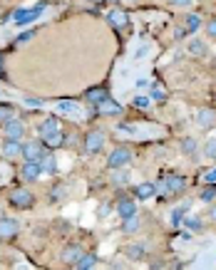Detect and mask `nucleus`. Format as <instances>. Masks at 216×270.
<instances>
[{
    "mask_svg": "<svg viewBox=\"0 0 216 270\" xmlns=\"http://www.w3.org/2000/svg\"><path fill=\"white\" fill-rule=\"evenodd\" d=\"M8 204L18 211H28V209H32V204H35V193L28 191V188H15V191L10 193Z\"/></svg>",
    "mask_w": 216,
    "mask_h": 270,
    "instance_id": "1",
    "label": "nucleus"
},
{
    "mask_svg": "<svg viewBox=\"0 0 216 270\" xmlns=\"http://www.w3.org/2000/svg\"><path fill=\"white\" fill-rule=\"evenodd\" d=\"M47 154V147L40 142V139H32V142H23V151H20V156L25 159V161H40L42 156Z\"/></svg>",
    "mask_w": 216,
    "mask_h": 270,
    "instance_id": "2",
    "label": "nucleus"
},
{
    "mask_svg": "<svg viewBox=\"0 0 216 270\" xmlns=\"http://www.w3.org/2000/svg\"><path fill=\"white\" fill-rule=\"evenodd\" d=\"M129 161H132V151L127 149V147H117V149L107 156V166H110L112 171H115V169H124Z\"/></svg>",
    "mask_w": 216,
    "mask_h": 270,
    "instance_id": "3",
    "label": "nucleus"
},
{
    "mask_svg": "<svg viewBox=\"0 0 216 270\" xmlns=\"http://www.w3.org/2000/svg\"><path fill=\"white\" fill-rule=\"evenodd\" d=\"M104 142H107V137H104V131H99V129H92L87 137H85V151L87 154H99V151L104 149Z\"/></svg>",
    "mask_w": 216,
    "mask_h": 270,
    "instance_id": "4",
    "label": "nucleus"
},
{
    "mask_svg": "<svg viewBox=\"0 0 216 270\" xmlns=\"http://www.w3.org/2000/svg\"><path fill=\"white\" fill-rule=\"evenodd\" d=\"M3 134H5L8 139L23 142V137H25V124L20 119H15V117H10L8 121H3Z\"/></svg>",
    "mask_w": 216,
    "mask_h": 270,
    "instance_id": "5",
    "label": "nucleus"
},
{
    "mask_svg": "<svg viewBox=\"0 0 216 270\" xmlns=\"http://www.w3.org/2000/svg\"><path fill=\"white\" fill-rule=\"evenodd\" d=\"M45 8H47V3H40V5H35L32 10L20 8V10H15V13H13V18H15V23H18V25H28V23H32V20H35V18L45 10Z\"/></svg>",
    "mask_w": 216,
    "mask_h": 270,
    "instance_id": "6",
    "label": "nucleus"
},
{
    "mask_svg": "<svg viewBox=\"0 0 216 270\" xmlns=\"http://www.w3.org/2000/svg\"><path fill=\"white\" fill-rule=\"evenodd\" d=\"M42 176V164L40 161H25L23 166H20V179L25 181V183H32V181H37Z\"/></svg>",
    "mask_w": 216,
    "mask_h": 270,
    "instance_id": "7",
    "label": "nucleus"
},
{
    "mask_svg": "<svg viewBox=\"0 0 216 270\" xmlns=\"http://www.w3.org/2000/svg\"><path fill=\"white\" fill-rule=\"evenodd\" d=\"M60 121L55 119V117H47V119L42 121V124H37V134H40V139L45 142V139H50V137H55V134H60Z\"/></svg>",
    "mask_w": 216,
    "mask_h": 270,
    "instance_id": "8",
    "label": "nucleus"
},
{
    "mask_svg": "<svg viewBox=\"0 0 216 270\" xmlns=\"http://www.w3.org/2000/svg\"><path fill=\"white\" fill-rule=\"evenodd\" d=\"M115 211L120 218H127V216H134L137 213V204H134V196H120L117 204H115Z\"/></svg>",
    "mask_w": 216,
    "mask_h": 270,
    "instance_id": "9",
    "label": "nucleus"
},
{
    "mask_svg": "<svg viewBox=\"0 0 216 270\" xmlns=\"http://www.w3.org/2000/svg\"><path fill=\"white\" fill-rule=\"evenodd\" d=\"M20 151H23V142H18V139H3V144H0V156L3 159H15V156H20Z\"/></svg>",
    "mask_w": 216,
    "mask_h": 270,
    "instance_id": "10",
    "label": "nucleus"
},
{
    "mask_svg": "<svg viewBox=\"0 0 216 270\" xmlns=\"http://www.w3.org/2000/svg\"><path fill=\"white\" fill-rule=\"evenodd\" d=\"M92 109H94V114H99V117H117V114H122V104H117L112 99H107L102 104H94Z\"/></svg>",
    "mask_w": 216,
    "mask_h": 270,
    "instance_id": "11",
    "label": "nucleus"
},
{
    "mask_svg": "<svg viewBox=\"0 0 216 270\" xmlns=\"http://www.w3.org/2000/svg\"><path fill=\"white\" fill-rule=\"evenodd\" d=\"M18 231H20V223L15 218H0V240L15 238Z\"/></svg>",
    "mask_w": 216,
    "mask_h": 270,
    "instance_id": "12",
    "label": "nucleus"
},
{
    "mask_svg": "<svg viewBox=\"0 0 216 270\" xmlns=\"http://www.w3.org/2000/svg\"><path fill=\"white\" fill-rule=\"evenodd\" d=\"M196 121H199L201 129H211V126H216V112L211 107H201L199 114H196Z\"/></svg>",
    "mask_w": 216,
    "mask_h": 270,
    "instance_id": "13",
    "label": "nucleus"
},
{
    "mask_svg": "<svg viewBox=\"0 0 216 270\" xmlns=\"http://www.w3.org/2000/svg\"><path fill=\"white\" fill-rule=\"evenodd\" d=\"M85 99L90 102V104H102V102H107L110 99V90L107 87H92V90L85 92Z\"/></svg>",
    "mask_w": 216,
    "mask_h": 270,
    "instance_id": "14",
    "label": "nucleus"
},
{
    "mask_svg": "<svg viewBox=\"0 0 216 270\" xmlns=\"http://www.w3.org/2000/svg\"><path fill=\"white\" fill-rule=\"evenodd\" d=\"M154 193H156L154 183H137V186L132 188V196H134L137 201H147V198H152Z\"/></svg>",
    "mask_w": 216,
    "mask_h": 270,
    "instance_id": "15",
    "label": "nucleus"
},
{
    "mask_svg": "<svg viewBox=\"0 0 216 270\" xmlns=\"http://www.w3.org/2000/svg\"><path fill=\"white\" fill-rule=\"evenodd\" d=\"M107 23L112 25V28H117V30H122L129 25V15L124 13V10H112L110 15H107Z\"/></svg>",
    "mask_w": 216,
    "mask_h": 270,
    "instance_id": "16",
    "label": "nucleus"
},
{
    "mask_svg": "<svg viewBox=\"0 0 216 270\" xmlns=\"http://www.w3.org/2000/svg\"><path fill=\"white\" fill-rule=\"evenodd\" d=\"M99 263V258L94 255V253H82L75 263H72V268H77V270H92L94 265Z\"/></svg>",
    "mask_w": 216,
    "mask_h": 270,
    "instance_id": "17",
    "label": "nucleus"
},
{
    "mask_svg": "<svg viewBox=\"0 0 216 270\" xmlns=\"http://www.w3.org/2000/svg\"><path fill=\"white\" fill-rule=\"evenodd\" d=\"M164 188H167V193H179V191H184L186 188V179L184 176H167V181H164Z\"/></svg>",
    "mask_w": 216,
    "mask_h": 270,
    "instance_id": "18",
    "label": "nucleus"
},
{
    "mask_svg": "<svg viewBox=\"0 0 216 270\" xmlns=\"http://www.w3.org/2000/svg\"><path fill=\"white\" fill-rule=\"evenodd\" d=\"M82 253H85V250H82V245H80V243H72V245H67V248L62 250V263H70V265H72Z\"/></svg>",
    "mask_w": 216,
    "mask_h": 270,
    "instance_id": "19",
    "label": "nucleus"
},
{
    "mask_svg": "<svg viewBox=\"0 0 216 270\" xmlns=\"http://www.w3.org/2000/svg\"><path fill=\"white\" fill-rule=\"evenodd\" d=\"M40 164H42V174H55V171H58V161H55V156H50V154H45V156L40 159Z\"/></svg>",
    "mask_w": 216,
    "mask_h": 270,
    "instance_id": "20",
    "label": "nucleus"
},
{
    "mask_svg": "<svg viewBox=\"0 0 216 270\" xmlns=\"http://www.w3.org/2000/svg\"><path fill=\"white\" fill-rule=\"evenodd\" d=\"M124 253H127V258H132V260H139V258H144V245H142V243L127 245V248H124Z\"/></svg>",
    "mask_w": 216,
    "mask_h": 270,
    "instance_id": "21",
    "label": "nucleus"
},
{
    "mask_svg": "<svg viewBox=\"0 0 216 270\" xmlns=\"http://www.w3.org/2000/svg\"><path fill=\"white\" fill-rule=\"evenodd\" d=\"M122 231L124 233H134V231H139V218H137V213L134 216H127V218H122Z\"/></svg>",
    "mask_w": 216,
    "mask_h": 270,
    "instance_id": "22",
    "label": "nucleus"
},
{
    "mask_svg": "<svg viewBox=\"0 0 216 270\" xmlns=\"http://www.w3.org/2000/svg\"><path fill=\"white\" fill-rule=\"evenodd\" d=\"M189 52H191V55H199V57L206 55V42H201V40H191V42H189Z\"/></svg>",
    "mask_w": 216,
    "mask_h": 270,
    "instance_id": "23",
    "label": "nucleus"
},
{
    "mask_svg": "<svg viewBox=\"0 0 216 270\" xmlns=\"http://www.w3.org/2000/svg\"><path fill=\"white\" fill-rule=\"evenodd\" d=\"M40 142H42V139H40ZM42 144H45V147H47V149H58V147H62V144H65V134H55V137H50V139H45V142H42Z\"/></svg>",
    "mask_w": 216,
    "mask_h": 270,
    "instance_id": "24",
    "label": "nucleus"
},
{
    "mask_svg": "<svg viewBox=\"0 0 216 270\" xmlns=\"http://www.w3.org/2000/svg\"><path fill=\"white\" fill-rule=\"evenodd\" d=\"M186 211H189V204H184L182 209H174V213H172V226H182V221H184Z\"/></svg>",
    "mask_w": 216,
    "mask_h": 270,
    "instance_id": "25",
    "label": "nucleus"
},
{
    "mask_svg": "<svg viewBox=\"0 0 216 270\" xmlns=\"http://www.w3.org/2000/svg\"><path fill=\"white\" fill-rule=\"evenodd\" d=\"M199 25H201V18H199L196 13H191V15H186V32H194V30H199Z\"/></svg>",
    "mask_w": 216,
    "mask_h": 270,
    "instance_id": "26",
    "label": "nucleus"
},
{
    "mask_svg": "<svg viewBox=\"0 0 216 270\" xmlns=\"http://www.w3.org/2000/svg\"><path fill=\"white\" fill-rule=\"evenodd\" d=\"M182 223H186L191 231H199V233L204 231V226H201V218H194V216H189V218H186V221H182Z\"/></svg>",
    "mask_w": 216,
    "mask_h": 270,
    "instance_id": "27",
    "label": "nucleus"
},
{
    "mask_svg": "<svg viewBox=\"0 0 216 270\" xmlns=\"http://www.w3.org/2000/svg\"><path fill=\"white\" fill-rule=\"evenodd\" d=\"M10 117H15L13 107H10V104H0V124H3V121H8Z\"/></svg>",
    "mask_w": 216,
    "mask_h": 270,
    "instance_id": "28",
    "label": "nucleus"
},
{
    "mask_svg": "<svg viewBox=\"0 0 216 270\" xmlns=\"http://www.w3.org/2000/svg\"><path fill=\"white\" fill-rule=\"evenodd\" d=\"M204 154H206L209 159H214V161H216V139H209V142H206V147H204Z\"/></svg>",
    "mask_w": 216,
    "mask_h": 270,
    "instance_id": "29",
    "label": "nucleus"
},
{
    "mask_svg": "<svg viewBox=\"0 0 216 270\" xmlns=\"http://www.w3.org/2000/svg\"><path fill=\"white\" fill-rule=\"evenodd\" d=\"M194 149H196V142H194L191 137H186L184 142H182V151H184V154H194Z\"/></svg>",
    "mask_w": 216,
    "mask_h": 270,
    "instance_id": "30",
    "label": "nucleus"
},
{
    "mask_svg": "<svg viewBox=\"0 0 216 270\" xmlns=\"http://www.w3.org/2000/svg\"><path fill=\"white\" fill-rule=\"evenodd\" d=\"M214 196H216V183H211V186H209L206 191H201V201H206V204H209V201H211Z\"/></svg>",
    "mask_w": 216,
    "mask_h": 270,
    "instance_id": "31",
    "label": "nucleus"
},
{
    "mask_svg": "<svg viewBox=\"0 0 216 270\" xmlns=\"http://www.w3.org/2000/svg\"><path fill=\"white\" fill-rule=\"evenodd\" d=\"M32 37H35V30L23 32V35H18V37H15V45H25V42H30Z\"/></svg>",
    "mask_w": 216,
    "mask_h": 270,
    "instance_id": "32",
    "label": "nucleus"
},
{
    "mask_svg": "<svg viewBox=\"0 0 216 270\" xmlns=\"http://www.w3.org/2000/svg\"><path fill=\"white\" fill-rule=\"evenodd\" d=\"M134 107H137V109H147V107H149V99H147V97H134Z\"/></svg>",
    "mask_w": 216,
    "mask_h": 270,
    "instance_id": "33",
    "label": "nucleus"
},
{
    "mask_svg": "<svg viewBox=\"0 0 216 270\" xmlns=\"http://www.w3.org/2000/svg\"><path fill=\"white\" fill-rule=\"evenodd\" d=\"M169 5H174V8H186V5H191V0H169Z\"/></svg>",
    "mask_w": 216,
    "mask_h": 270,
    "instance_id": "34",
    "label": "nucleus"
},
{
    "mask_svg": "<svg viewBox=\"0 0 216 270\" xmlns=\"http://www.w3.org/2000/svg\"><path fill=\"white\" fill-rule=\"evenodd\" d=\"M152 97H154V99H159V102H164V99H167V92H164V90H154V92H152Z\"/></svg>",
    "mask_w": 216,
    "mask_h": 270,
    "instance_id": "35",
    "label": "nucleus"
},
{
    "mask_svg": "<svg viewBox=\"0 0 216 270\" xmlns=\"http://www.w3.org/2000/svg\"><path fill=\"white\" fill-rule=\"evenodd\" d=\"M115 183H117V186H124V183H127V174H115Z\"/></svg>",
    "mask_w": 216,
    "mask_h": 270,
    "instance_id": "36",
    "label": "nucleus"
},
{
    "mask_svg": "<svg viewBox=\"0 0 216 270\" xmlns=\"http://www.w3.org/2000/svg\"><path fill=\"white\" fill-rule=\"evenodd\" d=\"M206 32H209L211 37H216V20H211V23L206 25Z\"/></svg>",
    "mask_w": 216,
    "mask_h": 270,
    "instance_id": "37",
    "label": "nucleus"
},
{
    "mask_svg": "<svg viewBox=\"0 0 216 270\" xmlns=\"http://www.w3.org/2000/svg\"><path fill=\"white\" fill-rule=\"evenodd\" d=\"M206 181H209V183H214V181H216V171H209V174H206Z\"/></svg>",
    "mask_w": 216,
    "mask_h": 270,
    "instance_id": "38",
    "label": "nucleus"
},
{
    "mask_svg": "<svg viewBox=\"0 0 216 270\" xmlns=\"http://www.w3.org/2000/svg\"><path fill=\"white\" fill-rule=\"evenodd\" d=\"M0 77H5V64H3V57H0Z\"/></svg>",
    "mask_w": 216,
    "mask_h": 270,
    "instance_id": "39",
    "label": "nucleus"
},
{
    "mask_svg": "<svg viewBox=\"0 0 216 270\" xmlns=\"http://www.w3.org/2000/svg\"><path fill=\"white\" fill-rule=\"evenodd\" d=\"M90 3H94V5H102V3H104V0H90Z\"/></svg>",
    "mask_w": 216,
    "mask_h": 270,
    "instance_id": "40",
    "label": "nucleus"
},
{
    "mask_svg": "<svg viewBox=\"0 0 216 270\" xmlns=\"http://www.w3.org/2000/svg\"><path fill=\"white\" fill-rule=\"evenodd\" d=\"M104 3H110V5H115V3H120V0H104Z\"/></svg>",
    "mask_w": 216,
    "mask_h": 270,
    "instance_id": "41",
    "label": "nucleus"
},
{
    "mask_svg": "<svg viewBox=\"0 0 216 270\" xmlns=\"http://www.w3.org/2000/svg\"><path fill=\"white\" fill-rule=\"evenodd\" d=\"M211 216H214V218H216V206H214V209H211Z\"/></svg>",
    "mask_w": 216,
    "mask_h": 270,
    "instance_id": "42",
    "label": "nucleus"
}]
</instances>
